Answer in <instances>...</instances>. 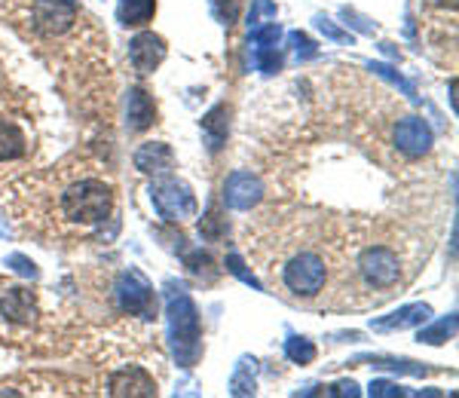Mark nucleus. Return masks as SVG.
<instances>
[{
  "instance_id": "1",
  "label": "nucleus",
  "mask_w": 459,
  "mask_h": 398,
  "mask_svg": "<svg viewBox=\"0 0 459 398\" xmlns=\"http://www.w3.org/2000/svg\"><path fill=\"white\" fill-rule=\"evenodd\" d=\"M166 322L175 362L181 368H194L203 356V322H199L194 298L175 282H166Z\"/></svg>"
},
{
  "instance_id": "2",
  "label": "nucleus",
  "mask_w": 459,
  "mask_h": 398,
  "mask_svg": "<svg viewBox=\"0 0 459 398\" xmlns=\"http://www.w3.org/2000/svg\"><path fill=\"white\" fill-rule=\"evenodd\" d=\"M110 212H114V190H110V184L99 178H80L65 187L62 215L71 224L95 227L101 221H108Z\"/></svg>"
},
{
  "instance_id": "3",
  "label": "nucleus",
  "mask_w": 459,
  "mask_h": 398,
  "mask_svg": "<svg viewBox=\"0 0 459 398\" xmlns=\"http://www.w3.org/2000/svg\"><path fill=\"white\" fill-rule=\"evenodd\" d=\"M282 285L294 298H316L328 285V261L313 248H303V252L291 255L282 267Z\"/></svg>"
},
{
  "instance_id": "4",
  "label": "nucleus",
  "mask_w": 459,
  "mask_h": 398,
  "mask_svg": "<svg viewBox=\"0 0 459 398\" xmlns=\"http://www.w3.org/2000/svg\"><path fill=\"white\" fill-rule=\"evenodd\" d=\"M151 203H153V209H157V215L162 221H169V224H181V221L196 218V209H199L194 190H190V184L181 181V178H175L172 172L153 178V184H151Z\"/></svg>"
},
{
  "instance_id": "5",
  "label": "nucleus",
  "mask_w": 459,
  "mask_h": 398,
  "mask_svg": "<svg viewBox=\"0 0 459 398\" xmlns=\"http://www.w3.org/2000/svg\"><path fill=\"white\" fill-rule=\"evenodd\" d=\"M114 294L123 313L138 316V319H147V322L157 319V291H153L151 279H147L142 270H135V267L123 270L120 276H117Z\"/></svg>"
},
{
  "instance_id": "6",
  "label": "nucleus",
  "mask_w": 459,
  "mask_h": 398,
  "mask_svg": "<svg viewBox=\"0 0 459 398\" xmlns=\"http://www.w3.org/2000/svg\"><path fill=\"white\" fill-rule=\"evenodd\" d=\"M355 270L365 279L368 289L386 291V289H395L398 279H402V257L389 246H371L359 255Z\"/></svg>"
},
{
  "instance_id": "7",
  "label": "nucleus",
  "mask_w": 459,
  "mask_h": 398,
  "mask_svg": "<svg viewBox=\"0 0 459 398\" xmlns=\"http://www.w3.org/2000/svg\"><path fill=\"white\" fill-rule=\"evenodd\" d=\"M77 22V4L74 0H34L31 25L40 37H58L71 31Z\"/></svg>"
},
{
  "instance_id": "8",
  "label": "nucleus",
  "mask_w": 459,
  "mask_h": 398,
  "mask_svg": "<svg viewBox=\"0 0 459 398\" xmlns=\"http://www.w3.org/2000/svg\"><path fill=\"white\" fill-rule=\"evenodd\" d=\"M37 294L31 289H22V285H13V289H4L0 294V319L6 325L16 328H28L37 322Z\"/></svg>"
},
{
  "instance_id": "9",
  "label": "nucleus",
  "mask_w": 459,
  "mask_h": 398,
  "mask_svg": "<svg viewBox=\"0 0 459 398\" xmlns=\"http://www.w3.org/2000/svg\"><path fill=\"white\" fill-rule=\"evenodd\" d=\"M261 199H264V181L257 178V175L246 172V169L233 172L224 181V203L230 205V209L248 212V209H255Z\"/></svg>"
},
{
  "instance_id": "10",
  "label": "nucleus",
  "mask_w": 459,
  "mask_h": 398,
  "mask_svg": "<svg viewBox=\"0 0 459 398\" xmlns=\"http://www.w3.org/2000/svg\"><path fill=\"white\" fill-rule=\"evenodd\" d=\"M166 40H162L160 34L153 31H142L132 37L129 43V62L132 68H135L138 74H153L160 68L162 62H166Z\"/></svg>"
},
{
  "instance_id": "11",
  "label": "nucleus",
  "mask_w": 459,
  "mask_h": 398,
  "mask_svg": "<svg viewBox=\"0 0 459 398\" xmlns=\"http://www.w3.org/2000/svg\"><path fill=\"white\" fill-rule=\"evenodd\" d=\"M432 126L423 117H404L395 126V147L404 157H423V153L432 151Z\"/></svg>"
},
{
  "instance_id": "12",
  "label": "nucleus",
  "mask_w": 459,
  "mask_h": 398,
  "mask_svg": "<svg viewBox=\"0 0 459 398\" xmlns=\"http://www.w3.org/2000/svg\"><path fill=\"white\" fill-rule=\"evenodd\" d=\"M108 393L123 398V395H144V398H153L157 395V380L144 371V368H126V371H117L110 374L108 380Z\"/></svg>"
},
{
  "instance_id": "13",
  "label": "nucleus",
  "mask_w": 459,
  "mask_h": 398,
  "mask_svg": "<svg viewBox=\"0 0 459 398\" xmlns=\"http://www.w3.org/2000/svg\"><path fill=\"white\" fill-rule=\"evenodd\" d=\"M135 169L144 175H153V178L169 175L175 169V151L166 142H144L135 151Z\"/></svg>"
},
{
  "instance_id": "14",
  "label": "nucleus",
  "mask_w": 459,
  "mask_h": 398,
  "mask_svg": "<svg viewBox=\"0 0 459 398\" xmlns=\"http://www.w3.org/2000/svg\"><path fill=\"white\" fill-rule=\"evenodd\" d=\"M157 123V105H153L151 92L135 86L129 90V99H126V126L129 132H144Z\"/></svg>"
},
{
  "instance_id": "15",
  "label": "nucleus",
  "mask_w": 459,
  "mask_h": 398,
  "mask_svg": "<svg viewBox=\"0 0 459 398\" xmlns=\"http://www.w3.org/2000/svg\"><path fill=\"white\" fill-rule=\"evenodd\" d=\"M432 319V307L429 304H407L395 313L383 316V319H374L371 328L377 331H404V328H420Z\"/></svg>"
},
{
  "instance_id": "16",
  "label": "nucleus",
  "mask_w": 459,
  "mask_h": 398,
  "mask_svg": "<svg viewBox=\"0 0 459 398\" xmlns=\"http://www.w3.org/2000/svg\"><path fill=\"white\" fill-rule=\"evenodd\" d=\"M199 129H203L205 147H209L212 153L224 151L227 135H230V105H227V101L214 105L209 114H205L203 120H199Z\"/></svg>"
},
{
  "instance_id": "17",
  "label": "nucleus",
  "mask_w": 459,
  "mask_h": 398,
  "mask_svg": "<svg viewBox=\"0 0 459 398\" xmlns=\"http://www.w3.org/2000/svg\"><path fill=\"white\" fill-rule=\"evenodd\" d=\"M157 13V0H120L117 6V19L123 28H142Z\"/></svg>"
},
{
  "instance_id": "18",
  "label": "nucleus",
  "mask_w": 459,
  "mask_h": 398,
  "mask_svg": "<svg viewBox=\"0 0 459 398\" xmlns=\"http://www.w3.org/2000/svg\"><path fill=\"white\" fill-rule=\"evenodd\" d=\"M25 151H28L25 132H22L16 123L0 120V163H6V160L25 157Z\"/></svg>"
},
{
  "instance_id": "19",
  "label": "nucleus",
  "mask_w": 459,
  "mask_h": 398,
  "mask_svg": "<svg viewBox=\"0 0 459 398\" xmlns=\"http://www.w3.org/2000/svg\"><path fill=\"white\" fill-rule=\"evenodd\" d=\"M184 267L194 279L199 282L212 285L214 279H218V267H214V257L209 252H203V248H196V252H184Z\"/></svg>"
},
{
  "instance_id": "20",
  "label": "nucleus",
  "mask_w": 459,
  "mask_h": 398,
  "mask_svg": "<svg viewBox=\"0 0 459 398\" xmlns=\"http://www.w3.org/2000/svg\"><path fill=\"white\" fill-rule=\"evenodd\" d=\"M255 374H257V362L251 356H242L239 365H236V371H233V377H230V393L233 395H255V386H257Z\"/></svg>"
},
{
  "instance_id": "21",
  "label": "nucleus",
  "mask_w": 459,
  "mask_h": 398,
  "mask_svg": "<svg viewBox=\"0 0 459 398\" xmlns=\"http://www.w3.org/2000/svg\"><path fill=\"white\" fill-rule=\"evenodd\" d=\"M456 337V316L450 313L447 319H438L435 325L429 328H420V343H429V346H441L447 341H454Z\"/></svg>"
},
{
  "instance_id": "22",
  "label": "nucleus",
  "mask_w": 459,
  "mask_h": 398,
  "mask_svg": "<svg viewBox=\"0 0 459 398\" xmlns=\"http://www.w3.org/2000/svg\"><path fill=\"white\" fill-rule=\"evenodd\" d=\"M285 356H288V362H294V365H313L318 350H316V343L309 341V337H288V341H285Z\"/></svg>"
},
{
  "instance_id": "23",
  "label": "nucleus",
  "mask_w": 459,
  "mask_h": 398,
  "mask_svg": "<svg viewBox=\"0 0 459 398\" xmlns=\"http://www.w3.org/2000/svg\"><path fill=\"white\" fill-rule=\"evenodd\" d=\"M199 233H203V239H209V242L224 239V233H227V221H224V215H221L218 205H209V212H205V218L199 221Z\"/></svg>"
},
{
  "instance_id": "24",
  "label": "nucleus",
  "mask_w": 459,
  "mask_h": 398,
  "mask_svg": "<svg viewBox=\"0 0 459 398\" xmlns=\"http://www.w3.org/2000/svg\"><path fill=\"white\" fill-rule=\"evenodd\" d=\"M359 362H371L374 368H386V371H404V374H426L429 368L420 362H407V359H383V356H365Z\"/></svg>"
},
{
  "instance_id": "25",
  "label": "nucleus",
  "mask_w": 459,
  "mask_h": 398,
  "mask_svg": "<svg viewBox=\"0 0 459 398\" xmlns=\"http://www.w3.org/2000/svg\"><path fill=\"white\" fill-rule=\"evenodd\" d=\"M368 68L377 71V74H380V77H386L392 86H398V90H402L411 101H417V86H413L411 80H404L402 74H398L395 68H389V65H383V62H371V65H368Z\"/></svg>"
},
{
  "instance_id": "26",
  "label": "nucleus",
  "mask_w": 459,
  "mask_h": 398,
  "mask_svg": "<svg viewBox=\"0 0 459 398\" xmlns=\"http://www.w3.org/2000/svg\"><path fill=\"white\" fill-rule=\"evenodd\" d=\"M255 68L261 74H276L282 68V53L276 47H255Z\"/></svg>"
},
{
  "instance_id": "27",
  "label": "nucleus",
  "mask_w": 459,
  "mask_h": 398,
  "mask_svg": "<svg viewBox=\"0 0 459 398\" xmlns=\"http://www.w3.org/2000/svg\"><path fill=\"white\" fill-rule=\"evenodd\" d=\"M224 267H227V273H233L236 279H242L246 285H251L255 291H264V285H261V279L255 276L248 267H246V261H242L239 255H227V261H224Z\"/></svg>"
},
{
  "instance_id": "28",
  "label": "nucleus",
  "mask_w": 459,
  "mask_h": 398,
  "mask_svg": "<svg viewBox=\"0 0 459 398\" xmlns=\"http://www.w3.org/2000/svg\"><path fill=\"white\" fill-rule=\"evenodd\" d=\"M212 16L224 28L236 25V19H239V4H236V0H212Z\"/></svg>"
},
{
  "instance_id": "29",
  "label": "nucleus",
  "mask_w": 459,
  "mask_h": 398,
  "mask_svg": "<svg viewBox=\"0 0 459 398\" xmlns=\"http://www.w3.org/2000/svg\"><path fill=\"white\" fill-rule=\"evenodd\" d=\"M288 40L294 43V53H298L300 62H309V58H316V56H318L316 43L309 40V37L303 34V31H291V34H288Z\"/></svg>"
},
{
  "instance_id": "30",
  "label": "nucleus",
  "mask_w": 459,
  "mask_h": 398,
  "mask_svg": "<svg viewBox=\"0 0 459 398\" xmlns=\"http://www.w3.org/2000/svg\"><path fill=\"white\" fill-rule=\"evenodd\" d=\"M316 25H318V31L328 37V40H334V43H352V34L350 31H340V28L328 16H316Z\"/></svg>"
},
{
  "instance_id": "31",
  "label": "nucleus",
  "mask_w": 459,
  "mask_h": 398,
  "mask_svg": "<svg viewBox=\"0 0 459 398\" xmlns=\"http://www.w3.org/2000/svg\"><path fill=\"white\" fill-rule=\"evenodd\" d=\"M6 267H13V270L19 273V276H25V279H37V276H40L37 264L31 261V257H25V255H10V257H6Z\"/></svg>"
},
{
  "instance_id": "32",
  "label": "nucleus",
  "mask_w": 459,
  "mask_h": 398,
  "mask_svg": "<svg viewBox=\"0 0 459 398\" xmlns=\"http://www.w3.org/2000/svg\"><path fill=\"white\" fill-rule=\"evenodd\" d=\"M368 393H371L374 398H395V395H407V389L398 386V383H392V380H374L371 386H368Z\"/></svg>"
},
{
  "instance_id": "33",
  "label": "nucleus",
  "mask_w": 459,
  "mask_h": 398,
  "mask_svg": "<svg viewBox=\"0 0 459 398\" xmlns=\"http://www.w3.org/2000/svg\"><path fill=\"white\" fill-rule=\"evenodd\" d=\"M261 16H276V4H270V0H255V10H251L248 16V25H261Z\"/></svg>"
},
{
  "instance_id": "34",
  "label": "nucleus",
  "mask_w": 459,
  "mask_h": 398,
  "mask_svg": "<svg viewBox=\"0 0 459 398\" xmlns=\"http://www.w3.org/2000/svg\"><path fill=\"white\" fill-rule=\"evenodd\" d=\"M328 395H359V386L352 380H343V383H334L328 386Z\"/></svg>"
},
{
  "instance_id": "35",
  "label": "nucleus",
  "mask_w": 459,
  "mask_h": 398,
  "mask_svg": "<svg viewBox=\"0 0 459 398\" xmlns=\"http://www.w3.org/2000/svg\"><path fill=\"white\" fill-rule=\"evenodd\" d=\"M343 19H352V25L359 28V31H368V34L374 31V25H371V22H368L365 16H359V13H355V10H343Z\"/></svg>"
},
{
  "instance_id": "36",
  "label": "nucleus",
  "mask_w": 459,
  "mask_h": 398,
  "mask_svg": "<svg viewBox=\"0 0 459 398\" xmlns=\"http://www.w3.org/2000/svg\"><path fill=\"white\" fill-rule=\"evenodd\" d=\"M450 105L456 110V80H450Z\"/></svg>"
},
{
  "instance_id": "37",
  "label": "nucleus",
  "mask_w": 459,
  "mask_h": 398,
  "mask_svg": "<svg viewBox=\"0 0 459 398\" xmlns=\"http://www.w3.org/2000/svg\"><path fill=\"white\" fill-rule=\"evenodd\" d=\"M6 236H10V230H6V227H0V239H6Z\"/></svg>"
}]
</instances>
